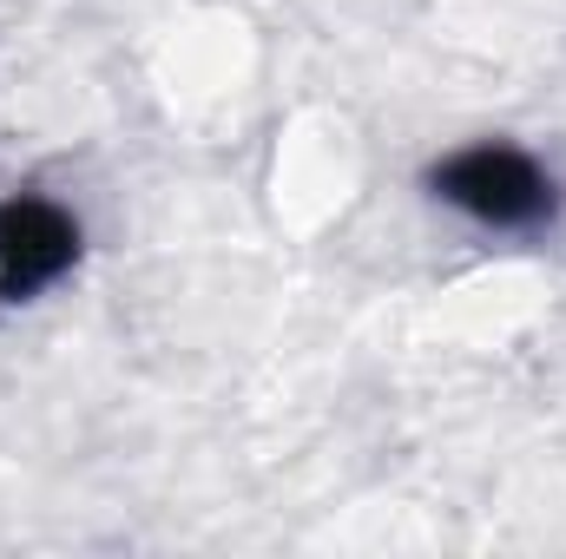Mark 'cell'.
<instances>
[{
  "instance_id": "1",
  "label": "cell",
  "mask_w": 566,
  "mask_h": 559,
  "mask_svg": "<svg viewBox=\"0 0 566 559\" xmlns=\"http://www.w3.org/2000/svg\"><path fill=\"white\" fill-rule=\"evenodd\" d=\"M428 191L494 231H527L554 218V178L521 145H461L428 171Z\"/></svg>"
},
{
  "instance_id": "2",
  "label": "cell",
  "mask_w": 566,
  "mask_h": 559,
  "mask_svg": "<svg viewBox=\"0 0 566 559\" xmlns=\"http://www.w3.org/2000/svg\"><path fill=\"white\" fill-rule=\"evenodd\" d=\"M80 264V224L53 198H7L0 204V303H27Z\"/></svg>"
}]
</instances>
